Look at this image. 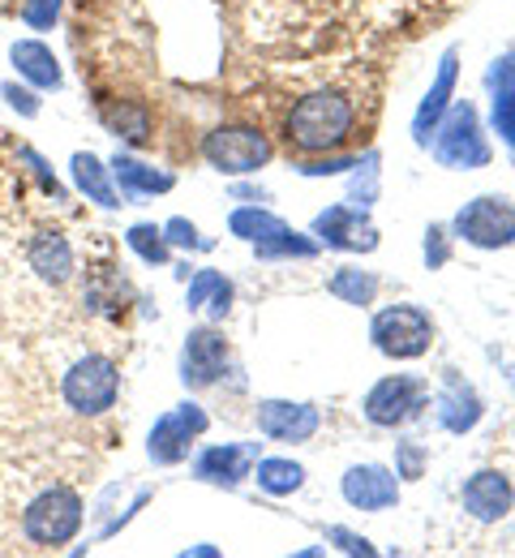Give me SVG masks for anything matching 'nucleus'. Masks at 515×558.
I'll return each instance as SVG.
<instances>
[{"instance_id": "22", "label": "nucleus", "mask_w": 515, "mask_h": 558, "mask_svg": "<svg viewBox=\"0 0 515 558\" xmlns=\"http://www.w3.org/2000/svg\"><path fill=\"white\" fill-rule=\"evenodd\" d=\"M74 181L77 190L90 198V203H99V207H121V194H117V185L108 181V168L99 163V155H90V150H77L74 155Z\"/></svg>"}, {"instance_id": "37", "label": "nucleus", "mask_w": 515, "mask_h": 558, "mask_svg": "<svg viewBox=\"0 0 515 558\" xmlns=\"http://www.w3.org/2000/svg\"><path fill=\"white\" fill-rule=\"evenodd\" d=\"M348 168H357V159H348V155H331V159H318V163H301L305 177H331V172H348Z\"/></svg>"}, {"instance_id": "24", "label": "nucleus", "mask_w": 515, "mask_h": 558, "mask_svg": "<svg viewBox=\"0 0 515 558\" xmlns=\"http://www.w3.org/2000/svg\"><path fill=\"white\" fill-rule=\"evenodd\" d=\"M254 482H258V489L284 498V494H296L305 486V469L296 460H258L254 464Z\"/></svg>"}, {"instance_id": "18", "label": "nucleus", "mask_w": 515, "mask_h": 558, "mask_svg": "<svg viewBox=\"0 0 515 558\" xmlns=\"http://www.w3.org/2000/svg\"><path fill=\"white\" fill-rule=\"evenodd\" d=\"M26 258H30V271L44 279V283H70L74 279V245L61 236V232H39V236H30V250H26Z\"/></svg>"}, {"instance_id": "11", "label": "nucleus", "mask_w": 515, "mask_h": 558, "mask_svg": "<svg viewBox=\"0 0 515 558\" xmlns=\"http://www.w3.org/2000/svg\"><path fill=\"white\" fill-rule=\"evenodd\" d=\"M228 365V340L216 327H194L185 336V349H181V383L185 387H211Z\"/></svg>"}, {"instance_id": "21", "label": "nucleus", "mask_w": 515, "mask_h": 558, "mask_svg": "<svg viewBox=\"0 0 515 558\" xmlns=\"http://www.w3.org/2000/svg\"><path fill=\"white\" fill-rule=\"evenodd\" d=\"M232 296H236V288H232L228 276H220V271H194L189 292H185V305H189L194 314L223 318V314L232 310Z\"/></svg>"}, {"instance_id": "33", "label": "nucleus", "mask_w": 515, "mask_h": 558, "mask_svg": "<svg viewBox=\"0 0 515 558\" xmlns=\"http://www.w3.org/2000/svg\"><path fill=\"white\" fill-rule=\"evenodd\" d=\"M421 469H426V451H421L417 442H400V447H395V477L417 482Z\"/></svg>"}, {"instance_id": "3", "label": "nucleus", "mask_w": 515, "mask_h": 558, "mask_svg": "<svg viewBox=\"0 0 515 558\" xmlns=\"http://www.w3.org/2000/svg\"><path fill=\"white\" fill-rule=\"evenodd\" d=\"M61 396H65V404H70L74 413H82V417L108 413V409L117 404V396H121V369H117V361L103 356V352L77 356L74 365L65 369Z\"/></svg>"}, {"instance_id": "36", "label": "nucleus", "mask_w": 515, "mask_h": 558, "mask_svg": "<svg viewBox=\"0 0 515 558\" xmlns=\"http://www.w3.org/2000/svg\"><path fill=\"white\" fill-rule=\"evenodd\" d=\"M4 99L22 112V117H35L39 112V99H35V90H26V86H17V82H4Z\"/></svg>"}, {"instance_id": "6", "label": "nucleus", "mask_w": 515, "mask_h": 558, "mask_svg": "<svg viewBox=\"0 0 515 558\" xmlns=\"http://www.w3.org/2000/svg\"><path fill=\"white\" fill-rule=\"evenodd\" d=\"M451 232L477 250H507L515 241V203L503 194H481L455 210Z\"/></svg>"}, {"instance_id": "34", "label": "nucleus", "mask_w": 515, "mask_h": 558, "mask_svg": "<svg viewBox=\"0 0 515 558\" xmlns=\"http://www.w3.org/2000/svg\"><path fill=\"white\" fill-rule=\"evenodd\" d=\"M57 13H61V0H26V4H22V17H26L35 31H52Z\"/></svg>"}, {"instance_id": "2", "label": "nucleus", "mask_w": 515, "mask_h": 558, "mask_svg": "<svg viewBox=\"0 0 515 558\" xmlns=\"http://www.w3.org/2000/svg\"><path fill=\"white\" fill-rule=\"evenodd\" d=\"M369 340L391 361H417L434 344V318L421 305H387L373 314Z\"/></svg>"}, {"instance_id": "26", "label": "nucleus", "mask_w": 515, "mask_h": 558, "mask_svg": "<svg viewBox=\"0 0 515 558\" xmlns=\"http://www.w3.org/2000/svg\"><path fill=\"white\" fill-rule=\"evenodd\" d=\"M327 292L340 296V301H348V305H369L378 296V276L361 271V267H340L331 276V283H327Z\"/></svg>"}, {"instance_id": "29", "label": "nucleus", "mask_w": 515, "mask_h": 558, "mask_svg": "<svg viewBox=\"0 0 515 558\" xmlns=\"http://www.w3.org/2000/svg\"><path fill=\"white\" fill-rule=\"evenodd\" d=\"M163 236H168V245H181V250H216V241L203 236V232H198L189 219H181V215L163 223Z\"/></svg>"}, {"instance_id": "17", "label": "nucleus", "mask_w": 515, "mask_h": 558, "mask_svg": "<svg viewBox=\"0 0 515 558\" xmlns=\"http://www.w3.org/2000/svg\"><path fill=\"white\" fill-rule=\"evenodd\" d=\"M112 181H117V194L125 198V203H134V198H155V194H168L172 185H176V177L172 172H163V168H150L143 159H134V155H117L112 159Z\"/></svg>"}, {"instance_id": "35", "label": "nucleus", "mask_w": 515, "mask_h": 558, "mask_svg": "<svg viewBox=\"0 0 515 558\" xmlns=\"http://www.w3.org/2000/svg\"><path fill=\"white\" fill-rule=\"evenodd\" d=\"M327 542H335V546H340V550H344V555H378V550H373V546H369L366 537H357V533H353V529H340V524H335V529H327Z\"/></svg>"}, {"instance_id": "9", "label": "nucleus", "mask_w": 515, "mask_h": 558, "mask_svg": "<svg viewBox=\"0 0 515 558\" xmlns=\"http://www.w3.org/2000/svg\"><path fill=\"white\" fill-rule=\"evenodd\" d=\"M207 425H211V417H207L203 404H194V400L176 404L172 413H163V417L155 421V429H150V438H147V456L155 464H163V469L189 460V447H194V438H198Z\"/></svg>"}, {"instance_id": "13", "label": "nucleus", "mask_w": 515, "mask_h": 558, "mask_svg": "<svg viewBox=\"0 0 515 558\" xmlns=\"http://www.w3.org/2000/svg\"><path fill=\"white\" fill-rule=\"evenodd\" d=\"M340 494L357 511H387L400 502V477L382 464H353L340 482Z\"/></svg>"}, {"instance_id": "20", "label": "nucleus", "mask_w": 515, "mask_h": 558, "mask_svg": "<svg viewBox=\"0 0 515 558\" xmlns=\"http://www.w3.org/2000/svg\"><path fill=\"white\" fill-rule=\"evenodd\" d=\"M481 396L468 387V383H459L455 374L446 378V387H442L439 396V425L442 429H451V434H468L477 421H481Z\"/></svg>"}, {"instance_id": "23", "label": "nucleus", "mask_w": 515, "mask_h": 558, "mask_svg": "<svg viewBox=\"0 0 515 558\" xmlns=\"http://www.w3.org/2000/svg\"><path fill=\"white\" fill-rule=\"evenodd\" d=\"M99 117H103V125H108L117 138L134 142V146H143V142L150 138V112L143 104H134V99L99 104Z\"/></svg>"}, {"instance_id": "28", "label": "nucleus", "mask_w": 515, "mask_h": 558, "mask_svg": "<svg viewBox=\"0 0 515 558\" xmlns=\"http://www.w3.org/2000/svg\"><path fill=\"white\" fill-rule=\"evenodd\" d=\"M125 241H130V250L143 258V263H150V267H163L168 263V236H163V228H155V223H134L130 232H125Z\"/></svg>"}, {"instance_id": "1", "label": "nucleus", "mask_w": 515, "mask_h": 558, "mask_svg": "<svg viewBox=\"0 0 515 558\" xmlns=\"http://www.w3.org/2000/svg\"><path fill=\"white\" fill-rule=\"evenodd\" d=\"M353 104L340 90H314L289 112V142L301 155H322V150H340L353 134Z\"/></svg>"}, {"instance_id": "4", "label": "nucleus", "mask_w": 515, "mask_h": 558, "mask_svg": "<svg viewBox=\"0 0 515 558\" xmlns=\"http://www.w3.org/2000/svg\"><path fill=\"white\" fill-rule=\"evenodd\" d=\"M82 529V494L70 486H52L30 498V507L22 511V533L35 546H65L74 542Z\"/></svg>"}, {"instance_id": "10", "label": "nucleus", "mask_w": 515, "mask_h": 558, "mask_svg": "<svg viewBox=\"0 0 515 558\" xmlns=\"http://www.w3.org/2000/svg\"><path fill=\"white\" fill-rule=\"evenodd\" d=\"M314 236L318 245H331V250H344V254H369L378 250V228L366 215V207H348V203H335L314 219Z\"/></svg>"}, {"instance_id": "32", "label": "nucleus", "mask_w": 515, "mask_h": 558, "mask_svg": "<svg viewBox=\"0 0 515 558\" xmlns=\"http://www.w3.org/2000/svg\"><path fill=\"white\" fill-rule=\"evenodd\" d=\"M486 86H490V95H515V52H503L486 70Z\"/></svg>"}, {"instance_id": "19", "label": "nucleus", "mask_w": 515, "mask_h": 558, "mask_svg": "<svg viewBox=\"0 0 515 558\" xmlns=\"http://www.w3.org/2000/svg\"><path fill=\"white\" fill-rule=\"evenodd\" d=\"M9 61H13V70L22 73L30 86H39V90H61V82H65L61 61H57L52 48L39 44V39H17V44L9 48Z\"/></svg>"}, {"instance_id": "38", "label": "nucleus", "mask_w": 515, "mask_h": 558, "mask_svg": "<svg viewBox=\"0 0 515 558\" xmlns=\"http://www.w3.org/2000/svg\"><path fill=\"white\" fill-rule=\"evenodd\" d=\"M426 263H430V267H442V263H446V232H442V228H430V232H426Z\"/></svg>"}, {"instance_id": "25", "label": "nucleus", "mask_w": 515, "mask_h": 558, "mask_svg": "<svg viewBox=\"0 0 515 558\" xmlns=\"http://www.w3.org/2000/svg\"><path fill=\"white\" fill-rule=\"evenodd\" d=\"M258 258H314L318 254V241L314 236H305V232H296L289 223H280L271 236H262L258 245Z\"/></svg>"}, {"instance_id": "8", "label": "nucleus", "mask_w": 515, "mask_h": 558, "mask_svg": "<svg viewBox=\"0 0 515 558\" xmlns=\"http://www.w3.org/2000/svg\"><path fill=\"white\" fill-rule=\"evenodd\" d=\"M430 400V383L426 378H413V374H391L382 383H373L366 396V421L378 429H395L404 421H413Z\"/></svg>"}, {"instance_id": "16", "label": "nucleus", "mask_w": 515, "mask_h": 558, "mask_svg": "<svg viewBox=\"0 0 515 558\" xmlns=\"http://www.w3.org/2000/svg\"><path fill=\"white\" fill-rule=\"evenodd\" d=\"M455 73H459V52L451 48V52H442L439 77H434V86L426 90V99H421V108H417V117H413V138H417V146H430L439 121L446 117L451 90H455Z\"/></svg>"}, {"instance_id": "12", "label": "nucleus", "mask_w": 515, "mask_h": 558, "mask_svg": "<svg viewBox=\"0 0 515 558\" xmlns=\"http://www.w3.org/2000/svg\"><path fill=\"white\" fill-rule=\"evenodd\" d=\"M258 464V442H223V447H207L194 460V477L207 486L236 489Z\"/></svg>"}, {"instance_id": "15", "label": "nucleus", "mask_w": 515, "mask_h": 558, "mask_svg": "<svg viewBox=\"0 0 515 558\" xmlns=\"http://www.w3.org/2000/svg\"><path fill=\"white\" fill-rule=\"evenodd\" d=\"M322 425V413L314 404H293V400H262L258 404V429L275 442H305Z\"/></svg>"}, {"instance_id": "31", "label": "nucleus", "mask_w": 515, "mask_h": 558, "mask_svg": "<svg viewBox=\"0 0 515 558\" xmlns=\"http://www.w3.org/2000/svg\"><path fill=\"white\" fill-rule=\"evenodd\" d=\"M17 159H22V163H26L30 172H35V181H39V185H44V190H48L52 198H65V190H61V181L52 177V168H48V159H44V155H39L35 146H17Z\"/></svg>"}, {"instance_id": "7", "label": "nucleus", "mask_w": 515, "mask_h": 558, "mask_svg": "<svg viewBox=\"0 0 515 558\" xmlns=\"http://www.w3.org/2000/svg\"><path fill=\"white\" fill-rule=\"evenodd\" d=\"M203 155L223 177H249V172L271 163L275 146H271L267 134H258L249 125H220V130H211L203 138Z\"/></svg>"}, {"instance_id": "5", "label": "nucleus", "mask_w": 515, "mask_h": 558, "mask_svg": "<svg viewBox=\"0 0 515 558\" xmlns=\"http://www.w3.org/2000/svg\"><path fill=\"white\" fill-rule=\"evenodd\" d=\"M490 142L481 134V117L473 104H451L446 117L434 130V159L442 168H486L490 163Z\"/></svg>"}, {"instance_id": "30", "label": "nucleus", "mask_w": 515, "mask_h": 558, "mask_svg": "<svg viewBox=\"0 0 515 558\" xmlns=\"http://www.w3.org/2000/svg\"><path fill=\"white\" fill-rule=\"evenodd\" d=\"M490 125L515 150V95H494L490 99Z\"/></svg>"}, {"instance_id": "27", "label": "nucleus", "mask_w": 515, "mask_h": 558, "mask_svg": "<svg viewBox=\"0 0 515 558\" xmlns=\"http://www.w3.org/2000/svg\"><path fill=\"white\" fill-rule=\"evenodd\" d=\"M280 223H284V219L267 207H241V210H232V219H228L232 236H241V241H249V245H258L262 236H271Z\"/></svg>"}, {"instance_id": "14", "label": "nucleus", "mask_w": 515, "mask_h": 558, "mask_svg": "<svg viewBox=\"0 0 515 558\" xmlns=\"http://www.w3.org/2000/svg\"><path fill=\"white\" fill-rule=\"evenodd\" d=\"M459 502H464V511H468L473 520L494 524V520H503V515L515 507V489H512V482H507L503 473L481 469V473H473V477L464 482V489H459Z\"/></svg>"}]
</instances>
